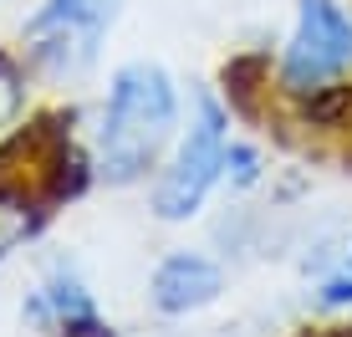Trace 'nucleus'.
Listing matches in <instances>:
<instances>
[{
  "label": "nucleus",
  "instance_id": "nucleus-1",
  "mask_svg": "<svg viewBox=\"0 0 352 337\" xmlns=\"http://www.w3.org/2000/svg\"><path fill=\"white\" fill-rule=\"evenodd\" d=\"M189 92L159 56H123L107 72L87 118V164L102 189H148L184 128Z\"/></svg>",
  "mask_w": 352,
  "mask_h": 337
},
{
  "label": "nucleus",
  "instance_id": "nucleus-2",
  "mask_svg": "<svg viewBox=\"0 0 352 337\" xmlns=\"http://www.w3.org/2000/svg\"><path fill=\"white\" fill-rule=\"evenodd\" d=\"M235 107L220 87H189V107H184V128H179L174 149L164 153L159 174L148 179L143 199L148 215L168 230L194 225L210 210L214 195H225V159L235 143Z\"/></svg>",
  "mask_w": 352,
  "mask_h": 337
},
{
  "label": "nucleus",
  "instance_id": "nucleus-3",
  "mask_svg": "<svg viewBox=\"0 0 352 337\" xmlns=\"http://www.w3.org/2000/svg\"><path fill=\"white\" fill-rule=\"evenodd\" d=\"M265 87L291 107L352 92V0H291Z\"/></svg>",
  "mask_w": 352,
  "mask_h": 337
},
{
  "label": "nucleus",
  "instance_id": "nucleus-4",
  "mask_svg": "<svg viewBox=\"0 0 352 337\" xmlns=\"http://www.w3.org/2000/svg\"><path fill=\"white\" fill-rule=\"evenodd\" d=\"M118 10L123 0H36L21 21V56L31 62L36 82L52 92L87 82L102 62Z\"/></svg>",
  "mask_w": 352,
  "mask_h": 337
},
{
  "label": "nucleus",
  "instance_id": "nucleus-5",
  "mask_svg": "<svg viewBox=\"0 0 352 337\" xmlns=\"http://www.w3.org/2000/svg\"><path fill=\"white\" fill-rule=\"evenodd\" d=\"M21 327L36 337H118L113 317L97 302L87 271L77 266V256L52 250L36 261L31 286L21 292Z\"/></svg>",
  "mask_w": 352,
  "mask_h": 337
},
{
  "label": "nucleus",
  "instance_id": "nucleus-6",
  "mask_svg": "<svg viewBox=\"0 0 352 337\" xmlns=\"http://www.w3.org/2000/svg\"><path fill=\"white\" fill-rule=\"evenodd\" d=\"M143 296H148V312L164 322L204 317V312H214L230 296V266L210 246H168L153 261Z\"/></svg>",
  "mask_w": 352,
  "mask_h": 337
},
{
  "label": "nucleus",
  "instance_id": "nucleus-7",
  "mask_svg": "<svg viewBox=\"0 0 352 337\" xmlns=\"http://www.w3.org/2000/svg\"><path fill=\"white\" fill-rule=\"evenodd\" d=\"M301 307L317 322H352V225L322 235L301 256Z\"/></svg>",
  "mask_w": 352,
  "mask_h": 337
},
{
  "label": "nucleus",
  "instance_id": "nucleus-8",
  "mask_svg": "<svg viewBox=\"0 0 352 337\" xmlns=\"http://www.w3.org/2000/svg\"><path fill=\"white\" fill-rule=\"evenodd\" d=\"M52 215H56V199H52V189H46V179H41V164H36L31 174L26 168H21V174H6V168H0V266L16 261L21 250H31L36 240L46 235Z\"/></svg>",
  "mask_w": 352,
  "mask_h": 337
},
{
  "label": "nucleus",
  "instance_id": "nucleus-9",
  "mask_svg": "<svg viewBox=\"0 0 352 337\" xmlns=\"http://www.w3.org/2000/svg\"><path fill=\"white\" fill-rule=\"evenodd\" d=\"M36 72L21 56V46H0V143H10L21 128L31 123L36 107Z\"/></svg>",
  "mask_w": 352,
  "mask_h": 337
},
{
  "label": "nucleus",
  "instance_id": "nucleus-10",
  "mask_svg": "<svg viewBox=\"0 0 352 337\" xmlns=\"http://www.w3.org/2000/svg\"><path fill=\"white\" fill-rule=\"evenodd\" d=\"M265 179H271V153H265V143L256 133L240 128L235 143H230V159H225V195L245 199L256 189H265Z\"/></svg>",
  "mask_w": 352,
  "mask_h": 337
}]
</instances>
